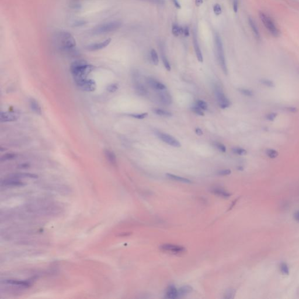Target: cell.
Segmentation results:
<instances>
[{"instance_id": "6da1fadb", "label": "cell", "mask_w": 299, "mask_h": 299, "mask_svg": "<svg viewBox=\"0 0 299 299\" xmlns=\"http://www.w3.org/2000/svg\"><path fill=\"white\" fill-rule=\"evenodd\" d=\"M94 70V67L88 64L84 60H77L73 62L70 70L74 81L87 78L88 75Z\"/></svg>"}, {"instance_id": "7a4b0ae2", "label": "cell", "mask_w": 299, "mask_h": 299, "mask_svg": "<svg viewBox=\"0 0 299 299\" xmlns=\"http://www.w3.org/2000/svg\"><path fill=\"white\" fill-rule=\"evenodd\" d=\"M215 53L218 63L225 74H227L228 70L224 51L223 48V45L221 39L218 33L215 34Z\"/></svg>"}, {"instance_id": "3957f363", "label": "cell", "mask_w": 299, "mask_h": 299, "mask_svg": "<svg viewBox=\"0 0 299 299\" xmlns=\"http://www.w3.org/2000/svg\"><path fill=\"white\" fill-rule=\"evenodd\" d=\"M59 45L64 51L66 52H72L75 50L76 43L72 35L66 32H61L58 36Z\"/></svg>"}, {"instance_id": "277c9868", "label": "cell", "mask_w": 299, "mask_h": 299, "mask_svg": "<svg viewBox=\"0 0 299 299\" xmlns=\"http://www.w3.org/2000/svg\"><path fill=\"white\" fill-rule=\"evenodd\" d=\"M121 26V23L118 21H112L99 24L92 30L93 35H99L114 32Z\"/></svg>"}, {"instance_id": "5b68a950", "label": "cell", "mask_w": 299, "mask_h": 299, "mask_svg": "<svg viewBox=\"0 0 299 299\" xmlns=\"http://www.w3.org/2000/svg\"><path fill=\"white\" fill-rule=\"evenodd\" d=\"M259 17L266 29L272 36L275 37H277L280 36V30L276 26L272 18H271L268 14L265 13L263 12H259Z\"/></svg>"}, {"instance_id": "8992f818", "label": "cell", "mask_w": 299, "mask_h": 299, "mask_svg": "<svg viewBox=\"0 0 299 299\" xmlns=\"http://www.w3.org/2000/svg\"><path fill=\"white\" fill-rule=\"evenodd\" d=\"M132 78L134 84V88L136 93L140 96L147 95L148 91L145 86L141 83L140 74L137 70H134L133 72Z\"/></svg>"}, {"instance_id": "52a82bcc", "label": "cell", "mask_w": 299, "mask_h": 299, "mask_svg": "<svg viewBox=\"0 0 299 299\" xmlns=\"http://www.w3.org/2000/svg\"><path fill=\"white\" fill-rule=\"evenodd\" d=\"M215 94L218 104L221 109H226L231 105V102L224 93L220 86L215 85Z\"/></svg>"}, {"instance_id": "ba28073f", "label": "cell", "mask_w": 299, "mask_h": 299, "mask_svg": "<svg viewBox=\"0 0 299 299\" xmlns=\"http://www.w3.org/2000/svg\"><path fill=\"white\" fill-rule=\"evenodd\" d=\"M77 86L81 90L86 92L94 91L96 88V84L92 79L84 78L74 81Z\"/></svg>"}, {"instance_id": "9c48e42d", "label": "cell", "mask_w": 299, "mask_h": 299, "mask_svg": "<svg viewBox=\"0 0 299 299\" xmlns=\"http://www.w3.org/2000/svg\"><path fill=\"white\" fill-rule=\"evenodd\" d=\"M157 136L164 143L174 147L179 148L181 146L180 142L171 135L164 133H158Z\"/></svg>"}, {"instance_id": "30bf717a", "label": "cell", "mask_w": 299, "mask_h": 299, "mask_svg": "<svg viewBox=\"0 0 299 299\" xmlns=\"http://www.w3.org/2000/svg\"><path fill=\"white\" fill-rule=\"evenodd\" d=\"M160 250L165 252H168L174 254H179L183 253L186 251L184 247L178 245L171 244H164L160 247Z\"/></svg>"}, {"instance_id": "8fae6325", "label": "cell", "mask_w": 299, "mask_h": 299, "mask_svg": "<svg viewBox=\"0 0 299 299\" xmlns=\"http://www.w3.org/2000/svg\"><path fill=\"white\" fill-rule=\"evenodd\" d=\"M145 82L148 86L156 91H162L167 89L166 86L153 77H148L145 79Z\"/></svg>"}, {"instance_id": "7c38bea8", "label": "cell", "mask_w": 299, "mask_h": 299, "mask_svg": "<svg viewBox=\"0 0 299 299\" xmlns=\"http://www.w3.org/2000/svg\"><path fill=\"white\" fill-rule=\"evenodd\" d=\"M165 90L158 91L157 94V98L161 104L168 106L172 104V99L171 94Z\"/></svg>"}, {"instance_id": "4fadbf2b", "label": "cell", "mask_w": 299, "mask_h": 299, "mask_svg": "<svg viewBox=\"0 0 299 299\" xmlns=\"http://www.w3.org/2000/svg\"><path fill=\"white\" fill-rule=\"evenodd\" d=\"M110 42H111V39H106V40H103L102 42L89 44L85 47V48L87 50L90 51L100 50L108 46V45L110 44Z\"/></svg>"}, {"instance_id": "5bb4252c", "label": "cell", "mask_w": 299, "mask_h": 299, "mask_svg": "<svg viewBox=\"0 0 299 299\" xmlns=\"http://www.w3.org/2000/svg\"><path fill=\"white\" fill-rule=\"evenodd\" d=\"M1 186H21L24 185V183L19 180V178L10 176L9 178L2 180L1 182Z\"/></svg>"}, {"instance_id": "9a60e30c", "label": "cell", "mask_w": 299, "mask_h": 299, "mask_svg": "<svg viewBox=\"0 0 299 299\" xmlns=\"http://www.w3.org/2000/svg\"><path fill=\"white\" fill-rule=\"evenodd\" d=\"M193 48H195V53H196V55L197 59H198V60L199 62L202 63L204 61V57H203L201 49L199 44V42H198V40L197 35H196V34L195 32H193Z\"/></svg>"}, {"instance_id": "2e32d148", "label": "cell", "mask_w": 299, "mask_h": 299, "mask_svg": "<svg viewBox=\"0 0 299 299\" xmlns=\"http://www.w3.org/2000/svg\"><path fill=\"white\" fill-rule=\"evenodd\" d=\"M18 119L17 114L11 112H2L0 115L1 122H10L16 121Z\"/></svg>"}, {"instance_id": "e0dca14e", "label": "cell", "mask_w": 299, "mask_h": 299, "mask_svg": "<svg viewBox=\"0 0 299 299\" xmlns=\"http://www.w3.org/2000/svg\"><path fill=\"white\" fill-rule=\"evenodd\" d=\"M210 191L212 192L213 193H214L215 195L218 196L220 197L223 198H228L231 196V194L225 190L224 188L218 187V186H215L213 187L211 189Z\"/></svg>"}, {"instance_id": "ac0fdd59", "label": "cell", "mask_w": 299, "mask_h": 299, "mask_svg": "<svg viewBox=\"0 0 299 299\" xmlns=\"http://www.w3.org/2000/svg\"><path fill=\"white\" fill-rule=\"evenodd\" d=\"M166 298L167 299H174L178 298V290L174 285L168 287L166 292Z\"/></svg>"}, {"instance_id": "d6986e66", "label": "cell", "mask_w": 299, "mask_h": 299, "mask_svg": "<svg viewBox=\"0 0 299 299\" xmlns=\"http://www.w3.org/2000/svg\"><path fill=\"white\" fill-rule=\"evenodd\" d=\"M104 154L105 156L108 160V162L113 165V166H116L117 163V160H116V156L115 154L111 150L107 149L104 151Z\"/></svg>"}, {"instance_id": "ffe728a7", "label": "cell", "mask_w": 299, "mask_h": 299, "mask_svg": "<svg viewBox=\"0 0 299 299\" xmlns=\"http://www.w3.org/2000/svg\"><path fill=\"white\" fill-rule=\"evenodd\" d=\"M248 23H249V25L251 28L252 31L253 32V34H254L255 37L256 38L257 40H260L261 37H260V34H259V32L258 26H256L254 20L251 17L248 18Z\"/></svg>"}, {"instance_id": "44dd1931", "label": "cell", "mask_w": 299, "mask_h": 299, "mask_svg": "<svg viewBox=\"0 0 299 299\" xmlns=\"http://www.w3.org/2000/svg\"><path fill=\"white\" fill-rule=\"evenodd\" d=\"M5 283H8L12 285H15L20 287H28L30 285V283L26 281L22 280H5Z\"/></svg>"}, {"instance_id": "7402d4cb", "label": "cell", "mask_w": 299, "mask_h": 299, "mask_svg": "<svg viewBox=\"0 0 299 299\" xmlns=\"http://www.w3.org/2000/svg\"><path fill=\"white\" fill-rule=\"evenodd\" d=\"M166 176L169 179H171V180H176V181H178V182H182V183H192L191 180H189V179H188V178H183V177H180V176H178V175H174V174H167Z\"/></svg>"}, {"instance_id": "603a6c76", "label": "cell", "mask_w": 299, "mask_h": 299, "mask_svg": "<svg viewBox=\"0 0 299 299\" xmlns=\"http://www.w3.org/2000/svg\"><path fill=\"white\" fill-rule=\"evenodd\" d=\"M30 107L32 111H34L36 114L38 115H41L42 113V109L39 104V103L36 101V100L32 99L30 101Z\"/></svg>"}, {"instance_id": "cb8c5ba5", "label": "cell", "mask_w": 299, "mask_h": 299, "mask_svg": "<svg viewBox=\"0 0 299 299\" xmlns=\"http://www.w3.org/2000/svg\"><path fill=\"white\" fill-rule=\"evenodd\" d=\"M178 298H181L188 293H190L192 291V288L190 286H183L180 287L178 290Z\"/></svg>"}, {"instance_id": "d4e9b609", "label": "cell", "mask_w": 299, "mask_h": 299, "mask_svg": "<svg viewBox=\"0 0 299 299\" xmlns=\"http://www.w3.org/2000/svg\"><path fill=\"white\" fill-rule=\"evenodd\" d=\"M153 111L155 114L158 115V116H161L170 117L172 115L171 112L166 110L163 109H160V108H154L153 109Z\"/></svg>"}, {"instance_id": "484cf974", "label": "cell", "mask_w": 299, "mask_h": 299, "mask_svg": "<svg viewBox=\"0 0 299 299\" xmlns=\"http://www.w3.org/2000/svg\"><path fill=\"white\" fill-rule=\"evenodd\" d=\"M161 57L163 64H164L166 69L167 71H168V72L171 71V65H170L169 61V60L168 59L167 57V56H166L164 51L163 49L161 50Z\"/></svg>"}, {"instance_id": "4316f807", "label": "cell", "mask_w": 299, "mask_h": 299, "mask_svg": "<svg viewBox=\"0 0 299 299\" xmlns=\"http://www.w3.org/2000/svg\"><path fill=\"white\" fill-rule=\"evenodd\" d=\"M172 33L174 36H178L183 34V28L179 26L177 24H172Z\"/></svg>"}, {"instance_id": "83f0119b", "label": "cell", "mask_w": 299, "mask_h": 299, "mask_svg": "<svg viewBox=\"0 0 299 299\" xmlns=\"http://www.w3.org/2000/svg\"><path fill=\"white\" fill-rule=\"evenodd\" d=\"M150 57L153 63L155 65L157 66L159 63V59H158V54L156 51V50L154 48H152L150 50Z\"/></svg>"}, {"instance_id": "f1b7e54d", "label": "cell", "mask_w": 299, "mask_h": 299, "mask_svg": "<svg viewBox=\"0 0 299 299\" xmlns=\"http://www.w3.org/2000/svg\"><path fill=\"white\" fill-rule=\"evenodd\" d=\"M280 270L281 273L284 275H289V269L287 266V263L285 262H282L280 265Z\"/></svg>"}, {"instance_id": "f546056e", "label": "cell", "mask_w": 299, "mask_h": 299, "mask_svg": "<svg viewBox=\"0 0 299 299\" xmlns=\"http://www.w3.org/2000/svg\"><path fill=\"white\" fill-rule=\"evenodd\" d=\"M196 106L198 107L199 108H201V109L204 110H206L208 109L207 104L204 101L201 100V99H199V100L196 101Z\"/></svg>"}, {"instance_id": "4dcf8cb0", "label": "cell", "mask_w": 299, "mask_h": 299, "mask_svg": "<svg viewBox=\"0 0 299 299\" xmlns=\"http://www.w3.org/2000/svg\"><path fill=\"white\" fill-rule=\"evenodd\" d=\"M232 150L234 154H236L239 156H244L247 153L246 150L241 147H234L232 149Z\"/></svg>"}, {"instance_id": "1f68e13d", "label": "cell", "mask_w": 299, "mask_h": 299, "mask_svg": "<svg viewBox=\"0 0 299 299\" xmlns=\"http://www.w3.org/2000/svg\"><path fill=\"white\" fill-rule=\"evenodd\" d=\"M16 157V154L15 153H7L4 154V156H2L1 158V161H5L8 160H11L13 158H15Z\"/></svg>"}, {"instance_id": "d6a6232c", "label": "cell", "mask_w": 299, "mask_h": 299, "mask_svg": "<svg viewBox=\"0 0 299 299\" xmlns=\"http://www.w3.org/2000/svg\"><path fill=\"white\" fill-rule=\"evenodd\" d=\"M267 156L271 158H275L279 155L278 152L274 149H268L266 151Z\"/></svg>"}, {"instance_id": "836d02e7", "label": "cell", "mask_w": 299, "mask_h": 299, "mask_svg": "<svg viewBox=\"0 0 299 299\" xmlns=\"http://www.w3.org/2000/svg\"><path fill=\"white\" fill-rule=\"evenodd\" d=\"M129 116H131L133 118L137 119H144L148 116L147 113H132L129 114Z\"/></svg>"}, {"instance_id": "e575fe53", "label": "cell", "mask_w": 299, "mask_h": 299, "mask_svg": "<svg viewBox=\"0 0 299 299\" xmlns=\"http://www.w3.org/2000/svg\"><path fill=\"white\" fill-rule=\"evenodd\" d=\"M236 294V290L234 289H228L227 290L226 292L224 294V298L225 299H232L234 297V295Z\"/></svg>"}, {"instance_id": "d590c367", "label": "cell", "mask_w": 299, "mask_h": 299, "mask_svg": "<svg viewBox=\"0 0 299 299\" xmlns=\"http://www.w3.org/2000/svg\"><path fill=\"white\" fill-rule=\"evenodd\" d=\"M213 145L215 146V148L218 150L220 151H221L222 153H226V147L223 144L219 143V142H215L213 144Z\"/></svg>"}, {"instance_id": "8d00e7d4", "label": "cell", "mask_w": 299, "mask_h": 299, "mask_svg": "<svg viewBox=\"0 0 299 299\" xmlns=\"http://www.w3.org/2000/svg\"><path fill=\"white\" fill-rule=\"evenodd\" d=\"M118 88H119L118 84H116V83L108 85V87H107V90L109 92H115L118 89Z\"/></svg>"}, {"instance_id": "74e56055", "label": "cell", "mask_w": 299, "mask_h": 299, "mask_svg": "<svg viewBox=\"0 0 299 299\" xmlns=\"http://www.w3.org/2000/svg\"><path fill=\"white\" fill-rule=\"evenodd\" d=\"M239 92L244 95L246 96H252L254 95L253 92L248 89H245V88H241L239 89Z\"/></svg>"}, {"instance_id": "f35d334b", "label": "cell", "mask_w": 299, "mask_h": 299, "mask_svg": "<svg viewBox=\"0 0 299 299\" xmlns=\"http://www.w3.org/2000/svg\"><path fill=\"white\" fill-rule=\"evenodd\" d=\"M191 110L193 113H195L196 115H199V116H204V112L202 111V109H201V108H199L197 106L192 107L191 108Z\"/></svg>"}, {"instance_id": "ab89813d", "label": "cell", "mask_w": 299, "mask_h": 299, "mask_svg": "<svg viewBox=\"0 0 299 299\" xmlns=\"http://www.w3.org/2000/svg\"><path fill=\"white\" fill-rule=\"evenodd\" d=\"M213 12L215 13V14L217 16L220 15L222 13L221 7L218 4H215V5L213 6Z\"/></svg>"}, {"instance_id": "60d3db41", "label": "cell", "mask_w": 299, "mask_h": 299, "mask_svg": "<svg viewBox=\"0 0 299 299\" xmlns=\"http://www.w3.org/2000/svg\"><path fill=\"white\" fill-rule=\"evenodd\" d=\"M231 171L229 169H221L217 172V175L220 176H226L231 174Z\"/></svg>"}, {"instance_id": "b9f144b4", "label": "cell", "mask_w": 299, "mask_h": 299, "mask_svg": "<svg viewBox=\"0 0 299 299\" xmlns=\"http://www.w3.org/2000/svg\"><path fill=\"white\" fill-rule=\"evenodd\" d=\"M145 2H149L150 3H153L156 5H164L166 2L165 0H137Z\"/></svg>"}, {"instance_id": "7bdbcfd3", "label": "cell", "mask_w": 299, "mask_h": 299, "mask_svg": "<svg viewBox=\"0 0 299 299\" xmlns=\"http://www.w3.org/2000/svg\"><path fill=\"white\" fill-rule=\"evenodd\" d=\"M261 83L263 84V85L268 86V87H274L275 85V84L273 81L269 80H266V79L262 80Z\"/></svg>"}, {"instance_id": "ee69618b", "label": "cell", "mask_w": 299, "mask_h": 299, "mask_svg": "<svg viewBox=\"0 0 299 299\" xmlns=\"http://www.w3.org/2000/svg\"><path fill=\"white\" fill-rule=\"evenodd\" d=\"M276 116H277V114L275 113H273V112L269 113L266 115V119L268 120H270V121H272L275 119Z\"/></svg>"}, {"instance_id": "f6af8a7d", "label": "cell", "mask_w": 299, "mask_h": 299, "mask_svg": "<svg viewBox=\"0 0 299 299\" xmlns=\"http://www.w3.org/2000/svg\"><path fill=\"white\" fill-rule=\"evenodd\" d=\"M239 9V0H233V10L234 12H237Z\"/></svg>"}, {"instance_id": "bcb514c9", "label": "cell", "mask_w": 299, "mask_h": 299, "mask_svg": "<svg viewBox=\"0 0 299 299\" xmlns=\"http://www.w3.org/2000/svg\"><path fill=\"white\" fill-rule=\"evenodd\" d=\"M183 35L186 37L189 36V30L188 26H185L183 28Z\"/></svg>"}, {"instance_id": "7dc6e473", "label": "cell", "mask_w": 299, "mask_h": 299, "mask_svg": "<svg viewBox=\"0 0 299 299\" xmlns=\"http://www.w3.org/2000/svg\"><path fill=\"white\" fill-rule=\"evenodd\" d=\"M286 109H287V110H288L289 112H292V113H296V112L298 111V109L297 108L293 107H287V108H286Z\"/></svg>"}, {"instance_id": "c3c4849f", "label": "cell", "mask_w": 299, "mask_h": 299, "mask_svg": "<svg viewBox=\"0 0 299 299\" xmlns=\"http://www.w3.org/2000/svg\"><path fill=\"white\" fill-rule=\"evenodd\" d=\"M172 2H173L174 5H175V7L177 8H178V9H180V8H181V7H180V3L179 2L178 0H172Z\"/></svg>"}, {"instance_id": "681fc988", "label": "cell", "mask_w": 299, "mask_h": 299, "mask_svg": "<svg viewBox=\"0 0 299 299\" xmlns=\"http://www.w3.org/2000/svg\"><path fill=\"white\" fill-rule=\"evenodd\" d=\"M294 218L295 220L299 223V211H297L294 213Z\"/></svg>"}, {"instance_id": "f907efd6", "label": "cell", "mask_w": 299, "mask_h": 299, "mask_svg": "<svg viewBox=\"0 0 299 299\" xmlns=\"http://www.w3.org/2000/svg\"><path fill=\"white\" fill-rule=\"evenodd\" d=\"M195 132L199 136H202L204 134V133L202 132V129H200V128H196V130H195Z\"/></svg>"}, {"instance_id": "816d5d0a", "label": "cell", "mask_w": 299, "mask_h": 299, "mask_svg": "<svg viewBox=\"0 0 299 299\" xmlns=\"http://www.w3.org/2000/svg\"><path fill=\"white\" fill-rule=\"evenodd\" d=\"M204 2V0H195V4L197 7L201 6Z\"/></svg>"}, {"instance_id": "f5cc1de1", "label": "cell", "mask_w": 299, "mask_h": 299, "mask_svg": "<svg viewBox=\"0 0 299 299\" xmlns=\"http://www.w3.org/2000/svg\"><path fill=\"white\" fill-rule=\"evenodd\" d=\"M238 169H239V170H241V171H242V170H243V168L239 167L238 168Z\"/></svg>"}]
</instances>
